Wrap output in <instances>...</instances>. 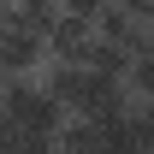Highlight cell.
<instances>
[{"mask_svg":"<svg viewBox=\"0 0 154 154\" xmlns=\"http://www.w3.org/2000/svg\"><path fill=\"white\" fill-rule=\"evenodd\" d=\"M0 125L18 131V136H42V142H54V136L65 131V107L42 89V77H12V83L0 89Z\"/></svg>","mask_w":154,"mask_h":154,"instance_id":"1","label":"cell"},{"mask_svg":"<svg viewBox=\"0 0 154 154\" xmlns=\"http://www.w3.org/2000/svg\"><path fill=\"white\" fill-rule=\"evenodd\" d=\"M95 18H101V0L59 6V24L48 36V59L54 65H89V54H95Z\"/></svg>","mask_w":154,"mask_h":154,"instance_id":"2","label":"cell"},{"mask_svg":"<svg viewBox=\"0 0 154 154\" xmlns=\"http://www.w3.org/2000/svg\"><path fill=\"white\" fill-rule=\"evenodd\" d=\"M107 142H101V125H89V119H65V131L54 136V154H101Z\"/></svg>","mask_w":154,"mask_h":154,"instance_id":"3","label":"cell"},{"mask_svg":"<svg viewBox=\"0 0 154 154\" xmlns=\"http://www.w3.org/2000/svg\"><path fill=\"white\" fill-rule=\"evenodd\" d=\"M0 154H24V136H18V131H6V125H0Z\"/></svg>","mask_w":154,"mask_h":154,"instance_id":"4","label":"cell"},{"mask_svg":"<svg viewBox=\"0 0 154 154\" xmlns=\"http://www.w3.org/2000/svg\"><path fill=\"white\" fill-rule=\"evenodd\" d=\"M6 83H12V77H6V65H0V89H6Z\"/></svg>","mask_w":154,"mask_h":154,"instance_id":"5","label":"cell"},{"mask_svg":"<svg viewBox=\"0 0 154 154\" xmlns=\"http://www.w3.org/2000/svg\"><path fill=\"white\" fill-rule=\"evenodd\" d=\"M148 36H154V30H148Z\"/></svg>","mask_w":154,"mask_h":154,"instance_id":"6","label":"cell"}]
</instances>
